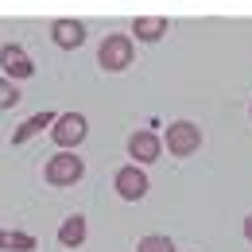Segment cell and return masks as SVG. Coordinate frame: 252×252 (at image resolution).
<instances>
[{
    "label": "cell",
    "instance_id": "cell-13",
    "mask_svg": "<svg viewBox=\"0 0 252 252\" xmlns=\"http://www.w3.org/2000/svg\"><path fill=\"white\" fill-rule=\"evenodd\" d=\"M20 86H16V78H8V74H0V113L4 109H16L20 105Z\"/></svg>",
    "mask_w": 252,
    "mask_h": 252
},
{
    "label": "cell",
    "instance_id": "cell-9",
    "mask_svg": "<svg viewBox=\"0 0 252 252\" xmlns=\"http://www.w3.org/2000/svg\"><path fill=\"white\" fill-rule=\"evenodd\" d=\"M59 245H63V249H82V245H86V218H82V214H70V218L59 225Z\"/></svg>",
    "mask_w": 252,
    "mask_h": 252
},
{
    "label": "cell",
    "instance_id": "cell-15",
    "mask_svg": "<svg viewBox=\"0 0 252 252\" xmlns=\"http://www.w3.org/2000/svg\"><path fill=\"white\" fill-rule=\"evenodd\" d=\"M245 241H252V214L245 218Z\"/></svg>",
    "mask_w": 252,
    "mask_h": 252
},
{
    "label": "cell",
    "instance_id": "cell-1",
    "mask_svg": "<svg viewBox=\"0 0 252 252\" xmlns=\"http://www.w3.org/2000/svg\"><path fill=\"white\" fill-rule=\"evenodd\" d=\"M82 175H86V163L82 156H74V148H59V156H51L43 167V179L51 187H74Z\"/></svg>",
    "mask_w": 252,
    "mask_h": 252
},
{
    "label": "cell",
    "instance_id": "cell-7",
    "mask_svg": "<svg viewBox=\"0 0 252 252\" xmlns=\"http://www.w3.org/2000/svg\"><path fill=\"white\" fill-rule=\"evenodd\" d=\"M0 66H4V74L16 78V82H24V78H32V74H35V63L28 59V51L16 47V43L0 47Z\"/></svg>",
    "mask_w": 252,
    "mask_h": 252
},
{
    "label": "cell",
    "instance_id": "cell-11",
    "mask_svg": "<svg viewBox=\"0 0 252 252\" xmlns=\"http://www.w3.org/2000/svg\"><path fill=\"white\" fill-rule=\"evenodd\" d=\"M55 117H59V113H35V117H28L24 125L12 132V144H16V148H20V144H28V140H32V136H39L47 125H55Z\"/></svg>",
    "mask_w": 252,
    "mask_h": 252
},
{
    "label": "cell",
    "instance_id": "cell-3",
    "mask_svg": "<svg viewBox=\"0 0 252 252\" xmlns=\"http://www.w3.org/2000/svg\"><path fill=\"white\" fill-rule=\"evenodd\" d=\"M97 63L109 74H121L132 63V35H105V43L97 47Z\"/></svg>",
    "mask_w": 252,
    "mask_h": 252
},
{
    "label": "cell",
    "instance_id": "cell-8",
    "mask_svg": "<svg viewBox=\"0 0 252 252\" xmlns=\"http://www.w3.org/2000/svg\"><path fill=\"white\" fill-rule=\"evenodd\" d=\"M51 39H55V47L74 51V47L86 43V24H78V20H55L51 24Z\"/></svg>",
    "mask_w": 252,
    "mask_h": 252
},
{
    "label": "cell",
    "instance_id": "cell-6",
    "mask_svg": "<svg viewBox=\"0 0 252 252\" xmlns=\"http://www.w3.org/2000/svg\"><path fill=\"white\" fill-rule=\"evenodd\" d=\"M128 156H132V163H156L163 156V140L152 128H140V132L128 136Z\"/></svg>",
    "mask_w": 252,
    "mask_h": 252
},
{
    "label": "cell",
    "instance_id": "cell-14",
    "mask_svg": "<svg viewBox=\"0 0 252 252\" xmlns=\"http://www.w3.org/2000/svg\"><path fill=\"white\" fill-rule=\"evenodd\" d=\"M136 252H175V245H171V237H163V233H148V237L136 245Z\"/></svg>",
    "mask_w": 252,
    "mask_h": 252
},
{
    "label": "cell",
    "instance_id": "cell-10",
    "mask_svg": "<svg viewBox=\"0 0 252 252\" xmlns=\"http://www.w3.org/2000/svg\"><path fill=\"white\" fill-rule=\"evenodd\" d=\"M163 32H167V20L163 16H136V24H132V35L140 43H159Z\"/></svg>",
    "mask_w": 252,
    "mask_h": 252
},
{
    "label": "cell",
    "instance_id": "cell-5",
    "mask_svg": "<svg viewBox=\"0 0 252 252\" xmlns=\"http://www.w3.org/2000/svg\"><path fill=\"white\" fill-rule=\"evenodd\" d=\"M113 187H117V194H121L125 202H140V198L148 194V175H144V163H128V167H121V171L113 175Z\"/></svg>",
    "mask_w": 252,
    "mask_h": 252
},
{
    "label": "cell",
    "instance_id": "cell-4",
    "mask_svg": "<svg viewBox=\"0 0 252 252\" xmlns=\"http://www.w3.org/2000/svg\"><path fill=\"white\" fill-rule=\"evenodd\" d=\"M86 132H90V125H86L82 113H59L55 125H51V140H55L59 148H78V144L86 140Z\"/></svg>",
    "mask_w": 252,
    "mask_h": 252
},
{
    "label": "cell",
    "instance_id": "cell-12",
    "mask_svg": "<svg viewBox=\"0 0 252 252\" xmlns=\"http://www.w3.org/2000/svg\"><path fill=\"white\" fill-rule=\"evenodd\" d=\"M0 249L4 252H32V249H39V241L32 233H20V229H0Z\"/></svg>",
    "mask_w": 252,
    "mask_h": 252
},
{
    "label": "cell",
    "instance_id": "cell-2",
    "mask_svg": "<svg viewBox=\"0 0 252 252\" xmlns=\"http://www.w3.org/2000/svg\"><path fill=\"white\" fill-rule=\"evenodd\" d=\"M163 144H167V152L175 159H187L202 148V128L194 125V121H175V125H167Z\"/></svg>",
    "mask_w": 252,
    "mask_h": 252
}]
</instances>
